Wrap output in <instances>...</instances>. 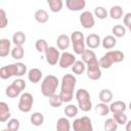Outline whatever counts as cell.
Instances as JSON below:
<instances>
[{
  "instance_id": "obj_1",
  "label": "cell",
  "mask_w": 131,
  "mask_h": 131,
  "mask_svg": "<svg viewBox=\"0 0 131 131\" xmlns=\"http://www.w3.org/2000/svg\"><path fill=\"white\" fill-rule=\"evenodd\" d=\"M77 79L72 74H66L61 79V88L59 95L63 102H70L74 98V90L76 87Z\"/></svg>"
},
{
  "instance_id": "obj_2",
  "label": "cell",
  "mask_w": 131,
  "mask_h": 131,
  "mask_svg": "<svg viewBox=\"0 0 131 131\" xmlns=\"http://www.w3.org/2000/svg\"><path fill=\"white\" fill-rule=\"evenodd\" d=\"M124 53L120 50H110L99 59V64L102 69H110L113 63L121 62L124 60Z\"/></svg>"
},
{
  "instance_id": "obj_3",
  "label": "cell",
  "mask_w": 131,
  "mask_h": 131,
  "mask_svg": "<svg viewBox=\"0 0 131 131\" xmlns=\"http://www.w3.org/2000/svg\"><path fill=\"white\" fill-rule=\"evenodd\" d=\"M58 79L54 75H47L41 83V92L44 96L50 97L55 94L58 87Z\"/></svg>"
},
{
  "instance_id": "obj_4",
  "label": "cell",
  "mask_w": 131,
  "mask_h": 131,
  "mask_svg": "<svg viewBox=\"0 0 131 131\" xmlns=\"http://www.w3.org/2000/svg\"><path fill=\"white\" fill-rule=\"evenodd\" d=\"M76 99L78 102V106L82 112H89L92 108V101L90 98V94L86 89H78L76 91Z\"/></svg>"
},
{
  "instance_id": "obj_5",
  "label": "cell",
  "mask_w": 131,
  "mask_h": 131,
  "mask_svg": "<svg viewBox=\"0 0 131 131\" xmlns=\"http://www.w3.org/2000/svg\"><path fill=\"white\" fill-rule=\"evenodd\" d=\"M71 42L73 45L74 52L78 55H81L82 52L85 50V38L82 32L80 31H75L71 35Z\"/></svg>"
},
{
  "instance_id": "obj_6",
  "label": "cell",
  "mask_w": 131,
  "mask_h": 131,
  "mask_svg": "<svg viewBox=\"0 0 131 131\" xmlns=\"http://www.w3.org/2000/svg\"><path fill=\"white\" fill-rule=\"evenodd\" d=\"M86 72H87V77L90 79V80H93V81H96V80H99L101 78V67L99 64V60L97 58L91 60L90 62H88L86 64Z\"/></svg>"
},
{
  "instance_id": "obj_7",
  "label": "cell",
  "mask_w": 131,
  "mask_h": 131,
  "mask_svg": "<svg viewBox=\"0 0 131 131\" xmlns=\"http://www.w3.org/2000/svg\"><path fill=\"white\" fill-rule=\"evenodd\" d=\"M34 103V98L33 95L30 92H25L20 95L19 101H18V110L23 113H29L32 110Z\"/></svg>"
},
{
  "instance_id": "obj_8",
  "label": "cell",
  "mask_w": 131,
  "mask_h": 131,
  "mask_svg": "<svg viewBox=\"0 0 131 131\" xmlns=\"http://www.w3.org/2000/svg\"><path fill=\"white\" fill-rule=\"evenodd\" d=\"M73 129L75 131H92V122L91 119L87 116L81 117L79 119H76L73 123Z\"/></svg>"
},
{
  "instance_id": "obj_9",
  "label": "cell",
  "mask_w": 131,
  "mask_h": 131,
  "mask_svg": "<svg viewBox=\"0 0 131 131\" xmlns=\"http://www.w3.org/2000/svg\"><path fill=\"white\" fill-rule=\"evenodd\" d=\"M45 58L47 63H49L50 66H55L58 61H59V57H60V53L58 51L57 48H55L54 46H48V48L45 50Z\"/></svg>"
},
{
  "instance_id": "obj_10",
  "label": "cell",
  "mask_w": 131,
  "mask_h": 131,
  "mask_svg": "<svg viewBox=\"0 0 131 131\" xmlns=\"http://www.w3.org/2000/svg\"><path fill=\"white\" fill-rule=\"evenodd\" d=\"M80 24L84 29H91L95 25V18L92 12L90 11H83L80 14Z\"/></svg>"
},
{
  "instance_id": "obj_11",
  "label": "cell",
  "mask_w": 131,
  "mask_h": 131,
  "mask_svg": "<svg viewBox=\"0 0 131 131\" xmlns=\"http://www.w3.org/2000/svg\"><path fill=\"white\" fill-rule=\"evenodd\" d=\"M76 61V57L73 53L71 52H62L60 54V57H59V61H58V66L61 68V69H68L70 68L71 66H73Z\"/></svg>"
},
{
  "instance_id": "obj_12",
  "label": "cell",
  "mask_w": 131,
  "mask_h": 131,
  "mask_svg": "<svg viewBox=\"0 0 131 131\" xmlns=\"http://www.w3.org/2000/svg\"><path fill=\"white\" fill-rule=\"evenodd\" d=\"M66 5L71 11H80L85 8L86 0H66Z\"/></svg>"
},
{
  "instance_id": "obj_13",
  "label": "cell",
  "mask_w": 131,
  "mask_h": 131,
  "mask_svg": "<svg viewBox=\"0 0 131 131\" xmlns=\"http://www.w3.org/2000/svg\"><path fill=\"white\" fill-rule=\"evenodd\" d=\"M85 42H86V45L90 49H95V48H97L101 44L100 37L97 34H90V35H88L86 37V39H85Z\"/></svg>"
},
{
  "instance_id": "obj_14",
  "label": "cell",
  "mask_w": 131,
  "mask_h": 131,
  "mask_svg": "<svg viewBox=\"0 0 131 131\" xmlns=\"http://www.w3.org/2000/svg\"><path fill=\"white\" fill-rule=\"evenodd\" d=\"M71 37H69L68 35L66 34H61L57 37L56 39V45L58 47V49L60 50H66L70 47V44H71Z\"/></svg>"
},
{
  "instance_id": "obj_15",
  "label": "cell",
  "mask_w": 131,
  "mask_h": 131,
  "mask_svg": "<svg viewBox=\"0 0 131 131\" xmlns=\"http://www.w3.org/2000/svg\"><path fill=\"white\" fill-rule=\"evenodd\" d=\"M11 117L10 114V108L8 106V104L4 101L0 102V122L4 123L6 121H8Z\"/></svg>"
},
{
  "instance_id": "obj_16",
  "label": "cell",
  "mask_w": 131,
  "mask_h": 131,
  "mask_svg": "<svg viewBox=\"0 0 131 131\" xmlns=\"http://www.w3.org/2000/svg\"><path fill=\"white\" fill-rule=\"evenodd\" d=\"M28 79L31 83H38L41 81L42 79V72L40 69H37V68H33L31 69L29 72H28Z\"/></svg>"
},
{
  "instance_id": "obj_17",
  "label": "cell",
  "mask_w": 131,
  "mask_h": 131,
  "mask_svg": "<svg viewBox=\"0 0 131 131\" xmlns=\"http://www.w3.org/2000/svg\"><path fill=\"white\" fill-rule=\"evenodd\" d=\"M11 42L8 39H1L0 40V56L5 57L11 52Z\"/></svg>"
},
{
  "instance_id": "obj_18",
  "label": "cell",
  "mask_w": 131,
  "mask_h": 131,
  "mask_svg": "<svg viewBox=\"0 0 131 131\" xmlns=\"http://www.w3.org/2000/svg\"><path fill=\"white\" fill-rule=\"evenodd\" d=\"M14 76V71H13V63L4 66L0 69V78L2 80H7Z\"/></svg>"
},
{
  "instance_id": "obj_19",
  "label": "cell",
  "mask_w": 131,
  "mask_h": 131,
  "mask_svg": "<svg viewBox=\"0 0 131 131\" xmlns=\"http://www.w3.org/2000/svg\"><path fill=\"white\" fill-rule=\"evenodd\" d=\"M126 108H127V105L122 100H117V101H114L110 104V110H111V113H113V114L125 112Z\"/></svg>"
},
{
  "instance_id": "obj_20",
  "label": "cell",
  "mask_w": 131,
  "mask_h": 131,
  "mask_svg": "<svg viewBox=\"0 0 131 131\" xmlns=\"http://www.w3.org/2000/svg\"><path fill=\"white\" fill-rule=\"evenodd\" d=\"M117 39L114 35H107L101 40V45L104 49H112L116 46Z\"/></svg>"
},
{
  "instance_id": "obj_21",
  "label": "cell",
  "mask_w": 131,
  "mask_h": 131,
  "mask_svg": "<svg viewBox=\"0 0 131 131\" xmlns=\"http://www.w3.org/2000/svg\"><path fill=\"white\" fill-rule=\"evenodd\" d=\"M34 17L36 19V21H38L39 24H45L48 21L49 19V15H48V12L44 9H38L35 11V14H34Z\"/></svg>"
},
{
  "instance_id": "obj_22",
  "label": "cell",
  "mask_w": 131,
  "mask_h": 131,
  "mask_svg": "<svg viewBox=\"0 0 131 131\" xmlns=\"http://www.w3.org/2000/svg\"><path fill=\"white\" fill-rule=\"evenodd\" d=\"M26 35L24 32L21 31H17L13 34L12 36V43L15 45V46H23L26 42Z\"/></svg>"
},
{
  "instance_id": "obj_23",
  "label": "cell",
  "mask_w": 131,
  "mask_h": 131,
  "mask_svg": "<svg viewBox=\"0 0 131 131\" xmlns=\"http://www.w3.org/2000/svg\"><path fill=\"white\" fill-rule=\"evenodd\" d=\"M30 121H31V124L34 125V126H36V127L41 126L44 123V116L40 112H35V113H33L31 115Z\"/></svg>"
},
{
  "instance_id": "obj_24",
  "label": "cell",
  "mask_w": 131,
  "mask_h": 131,
  "mask_svg": "<svg viewBox=\"0 0 131 131\" xmlns=\"http://www.w3.org/2000/svg\"><path fill=\"white\" fill-rule=\"evenodd\" d=\"M56 130L57 131H70L71 123L67 118H59L56 122Z\"/></svg>"
},
{
  "instance_id": "obj_25",
  "label": "cell",
  "mask_w": 131,
  "mask_h": 131,
  "mask_svg": "<svg viewBox=\"0 0 131 131\" xmlns=\"http://www.w3.org/2000/svg\"><path fill=\"white\" fill-rule=\"evenodd\" d=\"M108 14L113 19H121L123 17V8L120 5H114L111 7Z\"/></svg>"
},
{
  "instance_id": "obj_26",
  "label": "cell",
  "mask_w": 131,
  "mask_h": 131,
  "mask_svg": "<svg viewBox=\"0 0 131 131\" xmlns=\"http://www.w3.org/2000/svg\"><path fill=\"white\" fill-rule=\"evenodd\" d=\"M20 93H21V90H20L17 86H15L13 83H11L9 86H7V87H6V90H5V94H6L8 97H10V98H15V97H17Z\"/></svg>"
},
{
  "instance_id": "obj_27",
  "label": "cell",
  "mask_w": 131,
  "mask_h": 131,
  "mask_svg": "<svg viewBox=\"0 0 131 131\" xmlns=\"http://www.w3.org/2000/svg\"><path fill=\"white\" fill-rule=\"evenodd\" d=\"M46 1H47V4L52 12L56 13L62 9V6H63L62 0H46Z\"/></svg>"
},
{
  "instance_id": "obj_28",
  "label": "cell",
  "mask_w": 131,
  "mask_h": 131,
  "mask_svg": "<svg viewBox=\"0 0 131 131\" xmlns=\"http://www.w3.org/2000/svg\"><path fill=\"white\" fill-rule=\"evenodd\" d=\"M86 71V63L83 60H76L72 66V72L76 75H81Z\"/></svg>"
},
{
  "instance_id": "obj_29",
  "label": "cell",
  "mask_w": 131,
  "mask_h": 131,
  "mask_svg": "<svg viewBox=\"0 0 131 131\" xmlns=\"http://www.w3.org/2000/svg\"><path fill=\"white\" fill-rule=\"evenodd\" d=\"M98 96H99V99H100L101 102L108 103V102H111L113 100L114 94L110 89H102V90H100Z\"/></svg>"
},
{
  "instance_id": "obj_30",
  "label": "cell",
  "mask_w": 131,
  "mask_h": 131,
  "mask_svg": "<svg viewBox=\"0 0 131 131\" xmlns=\"http://www.w3.org/2000/svg\"><path fill=\"white\" fill-rule=\"evenodd\" d=\"M110 112H111V110H110V105H107V103L100 102L95 105V113L101 117L108 115Z\"/></svg>"
},
{
  "instance_id": "obj_31",
  "label": "cell",
  "mask_w": 131,
  "mask_h": 131,
  "mask_svg": "<svg viewBox=\"0 0 131 131\" xmlns=\"http://www.w3.org/2000/svg\"><path fill=\"white\" fill-rule=\"evenodd\" d=\"M13 71L15 77H21L27 74V66L23 62H15L13 63Z\"/></svg>"
},
{
  "instance_id": "obj_32",
  "label": "cell",
  "mask_w": 131,
  "mask_h": 131,
  "mask_svg": "<svg viewBox=\"0 0 131 131\" xmlns=\"http://www.w3.org/2000/svg\"><path fill=\"white\" fill-rule=\"evenodd\" d=\"M81 57H82V60L87 64L88 62H90L91 60H93V59L96 58V54H95V52H94L93 50H91V49L89 48V49H85V50L82 52Z\"/></svg>"
},
{
  "instance_id": "obj_33",
  "label": "cell",
  "mask_w": 131,
  "mask_h": 131,
  "mask_svg": "<svg viewBox=\"0 0 131 131\" xmlns=\"http://www.w3.org/2000/svg\"><path fill=\"white\" fill-rule=\"evenodd\" d=\"M118 123L116 122V120L114 118H110V119H106L104 121V124H103V129L105 131H116L118 129Z\"/></svg>"
},
{
  "instance_id": "obj_34",
  "label": "cell",
  "mask_w": 131,
  "mask_h": 131,
  "mask_svg": "<svg viewBox=\"0 0 131 131\" xmlns=\"http://www.w3.org/2000/svg\"><path fill=\"white\" fill-rule=\"evenodd\" d=\"M112 33L116 38H122L126 35V28L122 25H116L113 27Z\"/></svg>"
},
{
  "instance_id": "obj_35",
  "label": "cell",
  "mask_w": 131,
  "mask_h": 131,
  "mask_svg": "<svg viewBox=\"0 0 131 131\" xmlns=\"http://www.w3.org/2000/svg\"><path fill=\"white\" fill-rule=\"evenodd\" d=\"M12 58L18 60V59H21L25 55V50L23 48V46H14V48L11 49V52H10Z\"/></svg>"
},
{
  "instance_id": "obj_36",
  "label": "cell",
  "mask_w": 131,
  "mask_h": 131,
  "mask_svg": "<svg viewBox=\"0 0 131 131\" xmlns=\"http://www.w3.org/2000/svg\"><path fill=\"white\" fill-rule=\"evenodd\" d=\"M49 98V104L52 106V107H59V106H61V104L63 103V100H62V98L60 97V95L59 94H53V95H51L50 97H48Z\"/></svg>"
},
{
  "instance_id": "obj_37",
  "label": "cell",
  "mask_w": 131,
  "mask_h": 131,
  "mask_svg": "<svg viewBox=\"0 0 131 131\" xmlns=\"http://www.w3.org/2000/svg\"><path fill=\"white\" fill-rule=\"evenodd\" d=\"M63 112H64V115H66L68 118H74V117H76V116L78 115L79 110H78V107H77L75 104H68V105L64 107Z\"/></svg>"
},
{
  "instance_id": "obj_38",
  "label": "cell",
  "mask_w": 131,
  "mask_h": 131,
  "mask_svg": "<svg viewBox=\"0 0 131 131\" xmlns=\"http://www.w3.org/2000/svg\"><path fill=\"white\" fill-rule=\"evenodd\" d=\"M94 16L98 19H105L108 16V12L103 6H96L94 9Z\"/></svg>"
},
{
  "instance_id": "obj_39",
  "label": "cell",
  "mask_w": 131,
  "mask_h": 131,
  "mask_svg": "<svg viewBox=\"0 0 131 131\" xmlns=\"http://www.w3.org/2000/svg\"><path fill=\"white\" fill-rule=\"evenodd\" d=\"M35 48L38 52L42 53V52H45V50L48 48V43L45 39H38L35 43Z\"/></svg>"
},
{
  "instance_id": "obj_40",
  "label": "cell",
  "mask_w": 131,
  "mask_h": 131,
  "mask_svg": "<svg viewBox=\"0 0 131 131\" xmlns=\"http://www.w3.org/2000/svg\"><path fill=\"white\" fill-rule=\"evenodd\" d=\"M113 115H114V119L116 120V122L119 125H126V123L128 121V118L124 114V112H122V113H116V114H113Z\"/></svg>"
},
{
  "instance_id": "obj_41",
  "label": "cell",
  "mask_w": 131,
  "mask_h": 131,
  "mask_svg": "<svg viewBox=\"0 0 131 131\" xmlns=\"http://www.w3.org/2000/svg\"><path fill=\"white\" fill-rule=\"evenodd\" d=\"M19 129V121L15 118L9 119L7 123V130L9 131H17Z\"/></svg>"
},
{
  "instance_id": "obj_42",
  "label": "cell",
  "mask_w": 131,
  "mask_h": 131,
  "mask_svg": "<svg viewBox=\"0 0 131 131\" xmlns=\"http://www.w3.org/2000/svg\"><path fill=\"white\" fill-rule=\"evenodd\" d=\"M8 25V18L4 9H0V29H4Z\"/></svg>"
},
{
  "instance_id": "obj_43",
  "label": "cell",
  "mask_w": 131,
  "mask_h": 131,
  "mask_svg": "<svg viewBox=\"0 0 131 131\" xmlns=\"http://www.w3.org/2000/svg\"><path fill=\"white\" fill-rule=\"evenodd\" d=\"M15 86H17L21 91L27 87V84H26V82H25V80H23V79H15L13 82H12Z\"/></svg>"
},
{
  "instance_id": "obj_44",
  "label": "cell",
  "mask_w": 131,
  "mask_h": 131,
  "mask_svg": "<svg viewBox=\"0 0 131 131\" xmlns=\"http://www.w3.org/2000/svg\"><path fill=\"white\" fill-rule=\"evenodd\" d=\"M123 23H124L125 27H127V28L130 26V24H131V12H128V13H126V14L124 15V17H123Z\"/></svg>"
},
{
  "instance_id": "obj_45",
  "label": "cell",
  "mask_w": 131,
  "mask_h": 131,
  "mask_svg": "<svg viewBox=\"0 0 131 131\" xmlns=\"http://www.w3.org/2000/svg\"><path fill=\"white\" fill-rule=\"evenodd\" d=\"M125 129H126V131H131V120L130 121H127Z\"/></svg>"
},
{
  "instance_id": "obj_46",
  "label": "cell",
  "mask_w": 131,
  "mask_h": 131,
  "mask_svg": "<svg viewBox=\"0 0 131 131\" xmlns=\"http://www.w3.org/2000/svg\"><path fill=\"white\" fill-rule=\"evenodd\" d=\"M128 29H129V31H130V32H131V24H130V26H129V27H128Z\"/></svg>"
},
{
  "instance_id": "obj_47",
  "label": "cell",
  "mask_w": 131,
  "mask_h": 131,
  "mask_svg": "<svg viewBox=\"0 0 131 131\" xmlns=\"http://www.w3.org/2000/svg\"><path fill=\"white\" fill-rule=\"evenodd\" d=\"M129 108H130V111H131V101H130V103H129Z\"/></svg>"
}]
</instances>
